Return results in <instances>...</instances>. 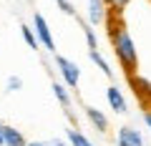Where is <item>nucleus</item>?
I'll use <instances>...</instances> for the list:
<instances>
[{
	"mask_svg": "<svg viewBox=\"0 0 151 146\" xmlns=\"http://www.w3.org/2000/svg\"><path fill=\"white\" fill-rule=\"evenodd\" d=\"M28 146H68L63 139H48V141H28Z\"/></svg>",
	"mask_w": 151,
	"mask_h": 146,
	"instance_id": "17",
	"label": "nucleus"
},
{
	"mask_svg": "<svg viewBox=\"0 0 151 146\" xmlns=\"http://www.w3.org/2000/svg\"><path fill=\"white\" fill-rule=\"evenodd\" d=\"M81 28H83V38H86V43H88V50H98V35H96V30H93V25H88V23L81 20Z\"/></svg>",
	"mask_w": 151,
	"mask_h": 146,
	"instance_id": "15",
	"label": "nucleus"
},
{
	"mask_svg": "<svg viewBox=\"0 0 151 146\" xmlns=\"http://www.w3.org/2000/svg\"><path fill=\"white\" fill-rule=\"evenodd\" d=\"M116 146H146L141 131H136L134 126H121L116 131Z\"/></svg>",
	"mask_w": 151,
	"mask_h": 146,
	"instance_id": "4",
	"label": "nucleus"
},
{
	"mask_svg": "<svg viewBox=\"0 0 151 146\" xmlns=\"http://www.w3.org/2000/svg\"><path fill=\"white\" fill-rule=\"evenodd\" d=\"M55 68H58L60 83L65 88H70V91H76L78 83H81V68H78V63H73L65 55H55Z\"/></svg>",
	"mask_w": 151,
	"mask_h": 146,
	"instance_id": "2",
	"label": "nucleus"
},
{
	"mask_svg": "<svg viewBox=\"0 0 151 146\" xmlns=\"http://www.w3.org/2000/svg\"><path fill=\"white\" fill-rule=\"evenodd\" d=\"M88 58H91L93 63H96V68L101 70V73H103L106 78H113V68H111V63H108V60L101 55V50H88Z\"/></svg>",
	"mask_w": 151,
	"mask_h": 146,
	"instance_id": "12",
	"label": "nucleus"
},
{
	"mask_svg": "<svg viewBox=\"0 0 151 146\" xmlns=\"http://www.w3.org/2000/svg\"><path fill=\"white\" fill-rule=\"evenodd\" d=\"M33 30H35L40 48H45L48 53H55V40H53V33H50V25L40 13H33Z\"/></svg>",
	"mask_w": 151,
	"mask_h": 146,
	"instance_id": "3",
	"label": "nucleus"
},
{
	"mask_svg": "<svg viewBox=\"0 0 151 146\" xmlns=\"http://www.w3.org/2000/svg\"><path fill=\"white\" fill-rule=\"evenodd\" d=\"M20 88H23L20 76H10V78H8V83H5V91L8 93H15V91H20Z\"/></svg>",
	"mask_w": 151,
	"mask_h": 146,
	"instance_id": "16",
	"label": "nucleus"
},
{
	"mask_svg": "<svg viewBox=\"0 0 151 146\" xmlns=\"http://www.w3.org/2000/svg\"><path fill=\"white\" fill-rule=\"evenodd\" d=\"M144 124H146V129L151 131V106L144 108Z\"/></svg>",
	"mask_w": 151,
	"mask_h": 146,
	"instance_id": "19",
	"label": "nucleus"
},
{
	"mask_svg": "<svg viewBox=\"0 0 151 146\" xmlns=\"http://www.w3.org/2000/svg\"><path fill=\"white\" fill-rule=\"evenodd\" d=\"M65 141H68L70 146H96L81 129H76V126H68V129H65Z\"/></svg>",
	"mask_w": 151,
	"mask_h": 146,
	"instance_id": "11",
	"label": "nucleus"
},
{
	"mask_svg": "<svg viewBox=\"0 0 151 146\" xmlns=\"http://www.w3.org/2000/svg\"><path fill=\"white\" fill-rule=\"evenodd\" d=\"M106 28H108V38H111L113 45V55L119 58L121 68L126 70V76H134L136 68H139V50H136V43L131 38V33L126 30L124 20L119 15H108L106 18Z\"/></svg>",
	"mask_w": 151,
	"mask_h": 146,
	"instance_id": "1",
	"label": "nucleus"
},
{
	"mask_svg": "<svg viewBox=\"0 0 151 146\" xmlns=\"http://www.w3.org/2000/svg\"><path fill=\"white\" fill-rule=\"evenodd\" d=\"M129 81H131V86H134V91H136V98H139L144 106H151V83L146 81V78H141V76H129Z\"/></svg>",
	"mask_w": 151,
	"mask_h": 146,
	"instance_id": "7",
	"label": "nucleus"
},
{
	"mask_svg": "<svg viewBox=\"0 0 151 146\" xmlns=\"http://www.w3.org/2000/svg\"><path fill=\"white\" fill-rule=\"evenodd\" d=\"M106 101H108V106H111V111H116V114H126V108H129L124 91H121L119 86H113V83L106 88Z\"/></svg>",
	"mask_w": 151,
	"mask_h": 146,
	"instance_id": "5",
	"label": "nucleus"
},
{
	"mask_svg": "<svg viewBox=\"0 0 151 146\" xmlns=\"http://www.w3.org/2000/svg\"><path fill=\"white\" fill-rule=\"evenodd\" d=\"M20 35H23V40L28 43V48H33V50L40 48V43H38V38H35V30H33V25L20 23Z\"/></svg>",
	"mask_w": 151,
	"mask_h": 146,
	"instance_id": "13",
	"label": "nucleus"
},
{
	"mask_svg": "<svg viewBox=\"0 0 151 146\" xmlns=\"http://www.w3.org/2000/svg\"><path fill=\"white\" fill-rule=\"evenodd\" d=\"M28 3H30V0H28Z\"/></svg>",
	"mask_w": 151,
	"mask_h": 146,
	"instance_id": "21",
	"label": "nucleus"
},
{
	"mask_svg": "<svg viewBox=\"0 0 151 146\" xmlns=\"http://www.w3.org/2000/svg\"><path fill=\"white\" fill-rule=\"evenodd\" d=\"M50 88H53L55 101H58L60 106L65 108V116H68V119H73V114H70V103H73V98H70V91H68V88H65L60 81H53V83H50Z\"/></svg>",
	"mask_w": 151,
	"mask_h": 146,
	"instance_id": "10",
	"label": "nucleus"
},
{
	"mask_svg": "<svg viewBox=\"0 0 151 146\" xmlns=\"http://www.w3.org/2000/svg\"><path fill=\"white\" fill-rule=\"evenodd\" d=\"M0 136H3V144H5V146H28L23 131H18L15 126H10V124H3Z\"/></svg>",
	"mask_w": 151,
	"mask_h": 146,
	"instance_id": "9",
	"label": "nucleus"
},
{
	"mask_svg": "<svg viewBox=\"0 0 151 146\" xmlns=\"http://www.w3.org/2000/svg\"><path fill=\"white\" fill-rule=\"evenodd\" d=\"M106 3V8H108V15H124V10L131 5V0H103Z\"/></svg>",
	"mask_w": 151,
	"mask_h": 146,
	"instance_id": "14",
	"label": "nucleus"
},
{
	"mask_svg": "<svg viewBox=\"0 0 151 146\" xmlns=\"http://www.w3.org/2000/svg\"><path fill=\"white\" fill-rule=\"evenodd\" d=\"M83 114H86L88 124H91L93 129L98 131V134H106V131H108V116L103 114L101 108H96V106H86V108H83Z\"/></svg>",
	"mask_w": 151,
	"mask_h": 146,
	"instance_id": "6",
	"label": "nucleus"
},
{
	"mask_svg": "<svg viewBox=\"0 0 151 146\" xmlns=\"http://www.w3.org/2000/svg\"><path fill=\"white\" fill-rule=\"evenodd\" d=\"M108 18V8L103 0H88V23L91 25H101V23H106Z\"/></svg>",
	"mask_w": 151,
	"mask_h": 146,
	"instance_id": "8",
	"label": "nucleus"
},
{
	"mask_svg": "<svg viewBox=\"0 0 151 146\" xmlns=\"http://www.w3.org/2000/svg\"><path fill=\"white\" fill-rule=\"evenodd\" d=\"M0 146H5V144H3V136H0Z\"/></svg>",
	"mask_w": 151,
	"mask_h": 146,
	"instance_id": "20",
	"label": "nucleus"
},
{
	"mask_svg": "<svg viewBox=\"0 0 151 146\" xmlns=\"http://www.w3.org/2000/svg\"><path fill=\"white\" fill-rule=\"evenodd\" d=\"M60 8V13H65V15H76V5H73V0H55Z\"/></svg>",
	"mask_w": 151,
	"mask_h": 146,
	"instance_id": "18",
	"label": "nucleus"
}]
</instances>
